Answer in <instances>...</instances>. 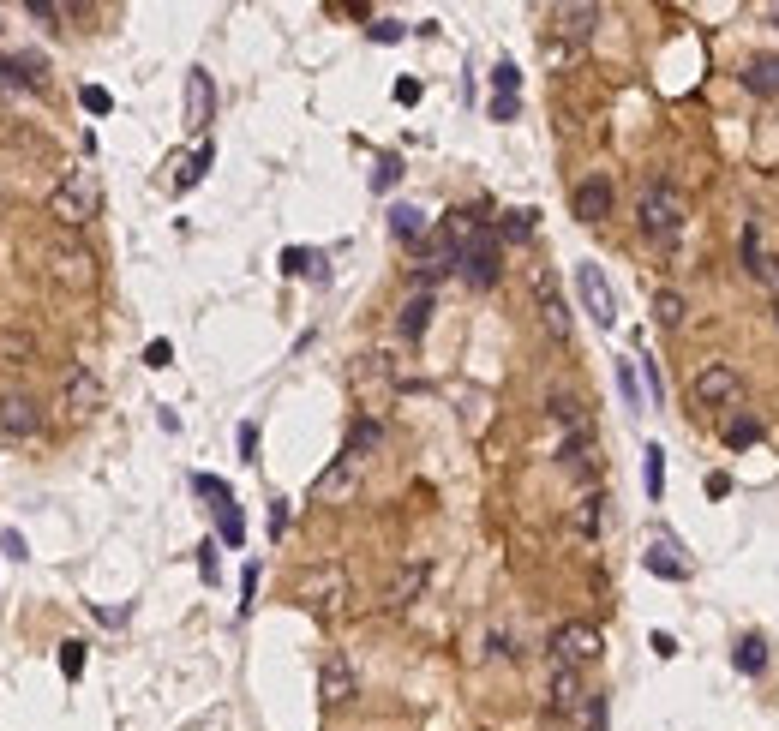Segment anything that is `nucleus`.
I'll return each instance as SVG.
<instances>
[{
	"label": "nucleus",
	"instance_id": "nucleus-3",
	"mask_svg": "<svg viewBox=\"0 0 779 731\" xmlns=\"http://www.w3.org/2000/svg\"><path fill=\"white\" fill-rule=\"evenodd\" d=\"M96 210H102V186H96V174H90V168L66 174V180L48 192V216H54V222H66V228H84Z\"/></svg>",
	"mask_w": 779,
	"mask_h": 731
},
{
	"label": "nucleus",
	"instance_id": "nucleus-15",
	"mask_svg": "<svg viewBox=\"0 0 779 731\" xmlns=\"http://www.w3.org/2000/svg\"><path fill=\"white\" fill-rule=\"evenodd\" d=\"M60 402H66L72 414H96V408H102V384H96V372H90V366H66Z\"/></svg>",
	"mask_w": 779,
	"mask_h": 731
},
{
	"label": "nucleus",
	"instance_id": "nucleus-5",
	"mask_svg": "<svg viewBox=\"0 0 779 731\" xmlns=\"http://www.w3.org/2000/svg\"><path fill=\"white\" fill-rule=\"evenodd\" d=\"M606 654V636L594 630V624H582V618H570V624H558L552 630V666H594Z\"/></svg>",
	"mask_w": 779,
	"mask_h": 731
},
{
	"label": "nucleus",
	"instance_id": "nucleus-50",
	"mask_svg": "<svg viewBox=\"0 0 779 731\" xmlns=\"http://www.w3.org/2000/svg\"><path fill=\"white\" fill-rule=\"evenodd\" d=\"M396 102H420V84H414V78H396Z\"/></svg>",
	"mask_w": 779,
	"mask_h": 731
},
{
	"label": "nucleus",
	"instance_id": "nucleus-22",
	"mask_svg": "<svg viewBox=\"0 0 779 731\" xmlns=\"http://www.w3.org/2000/svg\"><path fill=\"white\" fill-rule=\"evenodd\" d=\"M300 600L312 606V612H336V600H342V570L330 564V570H312L306 582H300Z\"/></svg>",
	"mask_w": 779,
	"mask_h": 731
},
{
	"label": "nucleus",
	"instance_id": "nucleus-37",
	"mask_svg": "<svg viewBox=\"0 0 779 731\" xmlns=\"http://www.w3.org/2000/svg\"><path fill=\"white\" fill-rule=\"evenodd\" d=\"M618 390H624V408H642V384H636V366L618 360Z\"/></svg>",
	"mask_w": 779,
	"mask_h": 731
},
{
	"label": "nucleus",
	"instance_id": "nucleus-48",
	"mask_svg": "<svg viewBox=\"0 0 779 731\" xmlns=\"http://www.w3.org/2000/svg\"><path fill=\"white\" fill-rule=\"evenodd\" d=\"M168 360H174V348H168V342H150V348H144V366H168Z\"/></svg>",
	"mask_w": 779,
	"mask_h": 731
},
{
	"label": "nucleus",
	"instance_id": "nucleus-16",
	"mask_svg": "<svg viewBox=\"0 0 779 731\" xmlns=\"http://www.w3.org/2000/svg\"><path fill=\"white\" fill-rule=\"evenodd\" d=\"M432 312H438L432 288H414V294L402 300V312H396V336H402V342H420V336H426V324H432Z\"/></svg>",
	"mask_w": 779,
	"mask_h": 731
},
{
	"label": "nucleus",
	"instance_id": "nucleus-42",
	"mask_svg": "<svg viewBox=\"0 0 779 731\" xmlns=\"http://www.w3.org/2000/svg\"><path fill=\"white\" fill-rule=\"evenodd\" d=\"M60 672H66V678L84 672V642H60Z\"/></svg>",
	"mask_w": 779,
	"mask_h": 731
},
{
	"label": "nucleus",
	"instance_id": "nucleus-46",
	"mask_svg": "<svg viewBox=\"0 0 779 731\" xmlns=\"http://www.w3.org/2000/svg\"><path fill=\"white\" fill-rule=\"evenodd\" d=\"M372 42H402V24H396V18H378V24H372Z\"/></svg>",
	"mask_w": 779,
	"mask_h": 731
},
{
	"label": "nucleus",
	"instance_id": "nucleus-1",
	"mask_svg": "<svg viewBox=\"0 0 779 731\" xmlns=\"http://www.w3.org/2000/svg\"><path fill=\"white\" fill-rule=\"evenodd\" d=\"M636 222H642V234L654 240V252H678L684 222H690V204H684V192H678L672 180H648V186H642V204H636Z\"/></svg>",
	"mask_w": 779,
	"mask_h": 731
},
{
	"label": "nucleus",
	"instance_id": "nucleus-2",
	"mask_svg": "<svg viewBox=\"0 0 779 731\" xmlns=\"http://www.w3.org/2000/svg\"><path fill=\"white\" fill-rule=\"evenodd\" d=\"M456 276L468 282V288H498V276H504V252H498V234L492 228H480V222H468L462 228V252H456Z\"/></svg>",
	"mask_w": 779,
	"mask_h": 731
},
{
	"label": "nucleus",
	"instance_id": "nucleus-32",
	"mask_svg": "<svg viewBox=\"0 0 779 731\" xmlns=\"http://www.w3.org/2000/svg\"><path fill=\"white\" fill-rule=\"evenodd\" d=\"M720 438H726L732 450H750V444H762V420H750V414H732V420L720 426Z\"/></svg>",
	"mask_w": 779,
	"mask_h": 731
},
{
	"label": "nucleus",
	"instance_id": "nucleus-47",
	"mask_svg": "<svg viewBox=\"0 0 779 731\" xmlns=\"http://www.w3.org/2000/svg\"><path fill=\"white\" fill-rule=\"evenodd\" d=\"M0 552H6V558H30V546H24V534H18V528H12V534H0Z\"/></svg>",
	"mask_w": 779,
	"mask_h": 731
},
{
	"label": "nucleus",
	"instance_id": "nucleus-44",
	"mask_svg": "<svg viewBox=\"0 0 779 731\" xmlns=\"http://www.w3.org/2000/svg\"><path fill=\"white\" fill-rule=\"evenodd\" d=\"M642 378H648V402L660 408V402H666V384H660V366H654V360H642Z\"/></svg>",
	"mask_w": 779,
	"mask_h": 731
},
{
	"label": "nucleus",
	"instance_id": "nucleus-25",
	"mask_svg": "<svg viewBox=\"0 0 779 731\" xmlns=\"http://www.w3.org/2000/svg\"><path fill=\"white\" fill-rule=\"evenodd\" d=\"M390 234L402 240V246H420L432 228H426V210H414V204H390Z\"/></svg>",
	"mask_w": 779,
	"mask_h": 731
},
{
	"label": "nucleus",
	"instance_id": "nucleus-35",
	"mask_svg": "<svg viewBox=\"0 0 779 731\" xmlns=\"http://www.w3.org/2000/svg\"><path fill=\"white\" fill-rule=\"evenodd\" d=\"M378 444H384V426H378V420H360V426L348 432V456H360V462H366Z\"/></svg>",
	"mask_w": 779,
	"mask_h": 731
},
{
	"label": "nucleus",
	"instance_id": "nucleus-29",
	"mask_svg": "<svg viewBox=\"0 0 779 731\" xmlns=\"http://www.w3.org/2000/svg\"><path fill=\"white\" fill-rule=\"evenodd\" d=\"M738 258H744V270L762 282L768 276V252H762V228L756 222H744V234H738Z\"/></svg>",
	"mask_w": 779,
	"mask_h": 731
},
{
	"label": "nucleus",
	"instance_id": "nucleus-6",
	"mask_svg": "<svg viewBox=\"0 0 779 731\" xmlns=\"http://www.w3.org/2000/svg\"><path fill=\"white\" fill-rule=\"evenodd\" d=\"M528 288H534V306H540L546 336H552V342H570V300L558 294V276H552L546 264H534V270H528Z\"/></svg>",
	"mask_w": 779,
	"mask_h": 731
},
{
	"label": "nucleus",
	"instance_id": "nucleus-31",
	"mask_svg": "<svg viewBox=\"0 0 779 731\" xmlns=\"http://www.w3.org/2000/svg\"><path fill=\"white\" fill-rule=\"evenodd\" d=\"M210 162H216V150H210V144H198V150L180 162V174H174V192H192V186L204 180V168H210Z\"/></svg>",
	"mask_w": 779,
	"mask_h": 731
},
{
	"label": "nucleus",
	"instance_id": "nucleus-36",
	"mask_svg": "<svg viewBox=\"0 0 779 731\" xmlns=\"http://www.w3.org/2000/svg\"><path fill=\"white\" fill-rule=\"evenodd\" d=\"M528 234H534V210H510L498 222V240H528Z\"/></svg>",
	"mask_w": 779,
	"mask_h": 731
},
{
	"label": "nucleus",
	"instance_id": "nucleus-19",
	"mask_svg": "<svg viewBox=\"0 0 779 731\" xmlns=\"http://www.w3.org/2000/svg\"><path fill=\"white\" fill-rule=\"evenodd\" d=\"M606 504H612L606 492H582V498H576V510H570V528H576L582 540H600V534H606V522H612V510H606Z\"/></svg>",
	"mask_w": 779,
	"mask_h": 731
},
{
	"label": "nucleus",
	"instance_id": "nucleus-21",
	"mask_svg": "<svg viewBox=\"0 0 779 731\" xmlns=\"http://www.w3.org/2000/svg\"><path fill=\"white\" fill-rule=\"evenodd\" d=\"M216 114V90H210V72H186V126L204 132Z\"/></svg>",
	"mask_w": 779,
	"mask_h": 731
},
{
	"label": "nucleus",
	"instance_id": "nucleus-10",
	"mask_svg": "<svg viewBox=\"0 0 779 731\" xmlns=\"http://www.w3.org/2000/svg\"><path fill=\"white\" fill-rule=\"evenodd\" d=\"M576 294H582V306L594 312V324H618V294H612V282L600 276V264H576Z\"/></svg>",
	"mask_w": 779,
	"mask_h": 731
},
{
	"label": "nucleus",
	"instance_id": "nucleus-7",
	"mask_svg": "<svg viewBox=\"0 0 779 731\" xmlns=\"http://www.w3.org/2000/svg\"><path fill=\"white\" fill-rule=\"evenodd\" d=\"M558 468H564L570 480H594V474H600V444H594V426H582V432H564V438H558Z\"/></svg>",
	"mask_w": 779,
	"mask_h": 731
},
{
	"label": "nucleus",
	"instance_id": "nucleus-4",
	"mask_svg": "<svg viewBox=\"0 0 779 731\" xmlns=\"http://www.w3.org/2000/svg\"><path fill=\"white\" fill-rule=\"evenodd\" d=\"M690 402H696V408H708V414H732V408L744 402V378H738V366H726V360L702 366V372H696V384H690Z\"/></svg>",
	"mask_w": 779,
	"mask_h": 731
},
{
	"label": "nucleus",
	"instance_id": "nucleus-40",
	"mask_svg": "<svg viewBox=\"0 0 779 731\" xmlns=\"http://www.w3.org/2000/svg\"><path fill=\"white\" fill-rule=\"evenodd\" d=\"M78 102H84L90 114H108V108H114V96H108L102 84H84V90H78Z\"/></svg>",
	"mask_w": 779,
	"mask_h": 731
},
{
	"label": "nucleus",
	"instance_id": "nucleus-33",
	"mask_svg": "<svg viewBox=\"0 0 779 731\" xmlns=\"http://www.w3.org/2000/svg\"><path fill=\"white\" fill-rule=\"evenodd\" d=\"M282 270H288V276H318V282H324V252L288 246V252H282Z\"/></svg>",
	"mask_w": 779,
	"mask_h": 731
},
{
	"label": "nucleus",
	"instance_id": "nucleus-45",
	"mask_svg": "<svg viewBox=\"0 0 779 731\" xmlns=\"http://www.w3.org/2000/svg\"><path fill=\"white\" fill-rule=\"evenodd\" d=\"M192 486H198V492H204V498H216V504H228V486H222V480H216V474H198V480H192Z\"/></svg>",
	"mask_w": 779,
	"mask_h": 731
},
{
	"label": "nucleus",
	"instance_id": "nucleus-17",
	"mask_svg": "<svg viewBox=\"0 0 779 731\" xmlns=\"http://www.w3.org/2000/svg\"><path fill=\"white\" fill-rule=\"evenodd\" d=\"M354 486H360V456H348V450H342V456H336V462L312 480V498H348Z\"/></svg>",
	"mask_w": 779,
	"mask_h": 731
},
{
	"label": "nucleus",
	"instance_id": "nucleus-18",
	"mask_svg": "<svg viewBox=\"0 0 779 731\" xmlns=\"http://www.w3.org/2000/svg\"><path fill=\"white\" fill-rule=\"evenodd\" d=\"M642 564H648V576H660V582H684V576H690V564L678 558V540H672L666 528L654 534V546L642 552Z\"/></svg>",
	"mask_w": 779,
	"mask_h": 731
},
{
	"label": "nucleus",
	"instance_id": "nucleus-14",
	"mask_svg": "<svg viewBox=\"0 0 779 731\" xmlns=\"http://www.w3.org/2000/svg\"><path fill=\"white\" fill-rule=\"evenodd\" d=\"M594 24H600V6H588V0H576V6H552V42H558V36H564V42H588Z\"/></svg>",
	"mask_w": 779,
	"mask_h": 731
},
{
	"label": "nucleus",
	"instance_id": "nucleus-52",
	"mask_svg": "<svg viewBox=\"0 0 779 731\" xmlns=\"http://www.w3.org/2000/svg\"><path fill=\"white\" fill-rule=\"evenodd\" d=\"M654 654H660V660H672V654H678V642H672L666 630H654Z\"/></svg>",
	"mask_w": 779,
	"mask_h": 731
},
{
	"label": "nucleus",
	"instance_id": "nucleus-9",
	"mask_svg": "<svg viewBox=\"0 0 779 731\" xmlns=\"http://www.w3.org/2000/svg\"><path fill=\"white\" fill-rule=\"evenodd\" d=\"M612 204H618V192H612L606 174H588V180H576V192H570V210H576V222H588V228L606 222Z\"/></svg>",
	"mask_w": 779,
	"mask_h": 731
},
{
	"label": "nucleus",
	"instance_id": "nucleus-39",
	"mask_svg": "<svg viewBox=\"0 0 779 731\" xmlns=\"http://www.w3.org/2000/svg\"><path fill=\"white\" fill-rule=\"evenodd\" d=\"M516 84H522V72H516L510 60H498V66H492V90H498V96H516Z\"/></svg>",
	"mask_w": 779,
	"mask_h": 731
},
{
	"label": "nucleus",
	"instance_id": "nucleus-8",
	"mask_svg": "<svg viewBox=\"0 0 779 731\" xmlns=\"http://www.w3.org/2000/svg\"><path fill=\"white\" fill-rule=\"evenodd\" d=\"M546 708H552L558 720H582V708H588V684H582V672H576V666H552Z\"/></svg>",
	"mask_w": 779,
	"mask_h": 731
},
{
	"label": "nucleus",
	"instance_id": "nucleus-41",
	"mask_svg": "<svg viewBox=\"0 0 779 731\" xmlns=\"http://www.w3.org/2000/svg\"><path fill=\"white\" fill-rule=\"evenodd\" d=\"M396 174H402V162H396V156H378V168H372V186H378V192H390V186H396Z\"/></svg>",
	"mask_w": 779,
	"mask_h": 731
},
{
	"label": "nucleus",
	"instance_id": "nucleus-11",
	"mask_svg": "<svg viewBox=\"0 0 779 731\" xmlns=\"http://www.w3.org/2000/svg\"><path fill=\"white\" fill-rule=\"evenodd\" d=\"M0 432L6 438H36L42 432V408L30 390H0Z\"/></svg>",
	"mask_w": 779,
	"mask_h": 731
},
{
	"label": "nucleus",
	"instance_id": "nucleus-43",
	"mask_svg": "<svg viewBox=\"0 0 779 731\" xmlns=\"http://www.w3.org/2000/svg\"><path fill=\"white\" fill-rule=\"evenodd\" d=\"M252 600H258V564L240 570V612H252Z\"/></svg>",
	"mask_w": 779,
	"mask_h": 731
},
{
	"label": "nucleus",
	"instance_id": "nucleus-38",
	"mask_svg": "<svg viewBox=\"0 0 779 731\" xmlns=\"http://www.w3.org/2000/svg\"><path fill=\"white\" fill-rule=\"evenodd\" d=\"M582 726L606 731V690H588V708H582Z\"/></svg>",
	"mask_w": 779,
	"mask_h": 731
},
{
	"label": "nucleus",
	"instance_id": "nucleus-13",
	"mask_svg": "<svg viewBox=\"0 0 779 731\" xmlns=\"http://www.w3.org/2000/svg\"><path fill=\"white\" fill-rule=\"evenodd\" d=\"M48 276L66 288H90L96 282V258L84 246H48Z\"/></svg>",
	"mask_w": 779,
	"mask_h": 731
},
{
	"label": "nucleus",
	"instance_id": "nucleus-20",
	"mask_svg": "<svg viewBox=\"0 0 779 731\" xmlns=\"http://www.w3.org/2000/svg\"><path fill=\"white\" fill-rule=\"evenodd\" d=\"M738 78H744V90H750V96H762V102H779V54H750Z\"/></svg>",
	"mask_w": 779,
	"mask_h": 731
},
{
	"label": "nucleus",
	"instance_id": "nucleus-49",
	"mask_svg": "<svg viewBox=\"0 0 779 731\" xmlns=\"http://www.w3.org/2000/svg\"><path fill=\"white\" fill-rule=\"evenodd\" d=\"M492 120H516V96H492Z\"/></svg>",
	"mask_w": 779,
	"mask_h": 731
},
{
	"label": "nucleus",
	"instance_id": "nucleus-34",
	"mask_svg": "<svg viewBox=\"0 0 779 731\" xmlns=\"http://www.w3.org/2000/svg\"><path fill=\"white\" fill-rule=\"evenodd\" d=\"M216 534H222V546H240L246 540V516H240V504L228 498V504H216Z\"/></svg>",
	"mask_w": 779,
	"mask_h": 731
},
{
	"label": "nucleus",
	"instance_id": "nucleus-23",
	"mask_svg": "<svg viewBox=\"0 0 779 731\" xmlns=\"http://www.w3.org/2000/svg\"><path fill=\"white\" fill-rule=\"evenodd\" d=\"M546 414L558 420V432H582V426H594V420H588V402H582L576 390H552V396H546Z\"/></svg>",
	"mask_w": 779,
	"mask_h": 731
},
{
	"label": "nucleus",
	"instance_id": "nucleus-28",
	"mask_svg": "<svg viewBox=\"0 0 779 731\" xmlns=\"http://www.w3.org/2000/svg\"><path fill=\"white\" fill-rule=\"evenodd\" d=\"M30 84H42V60H36V54L0 60V90H30Z\"/></svg>",
	"mask_w": 779,
	"mask_h": 731
},
{
	"label": "nucleus",
	"instance_id": "nucleus-30",
	"mask_svg": "<svg viewBox=\"0 0 779 731\" xmlns=\"http://www.w3.org/2000/svg\"><path fill=\"white\" fill-rule=\"evenodd\" d=\"M642 492H648L654 504L666 498V450H660V444H648V450H642Z\"/></svg>",
	"mask_w": 779,
	"mask_h": 731
},
{
	"label": "nucleus",
	"instance_id": "nucleus-27",
	"mask_svg": "<svg viewBox=\"0 0 779 731\" xmlns=\"http://www.w3.org/2000/svg\"><path fill=\"white\" fill-rule=\"evenodd\" d=\"M732 666H738L744 678H762V672H768V642H762V636H738Z\"/></svg>",
	"mask_w": 779,
	"mask_h": 731
},
{
	"label": "nucleus",
	"instance_id": "nucleus-51",
	"mask_svg": "<svg viewBox=\"0 0 779 731\" xmlns=\"http://www.w3.org/2000/svg\"><path fill=\"white\" fill-rule=\"evenodd\" d=\"M252 450H258V426H240V456L252 462Z\"/></svg>",
	"mask_w": 779,
	"mask_h": 731
},
{
	"label": "nucleus",
	"instance_id": "nucleus-24",
	"mask_svg": "<svg viewBox=\"0 0 779 731\" xmlns=\"http://www.w3.org/2000/svg\"><path fill=\"white\" fill-rule=\"evenodd\" d=\"M420 588H426V564H408V570H396V582L384 588V606H390V612H408V606L420 600Z\"/></svg>",
	"mask_w": 779,
	"mask_h": 731
},
{
	"label": "nucleus",
	"instance_id": "nucleus-12",
	"mask_svg": "<svg viewBox=\"0 0 779 731\" xmlns=\"http://www.w3.org/2000/svg\"><path fill=\"white\" fill-rule=\"evenodd\" d=\"M354 690H360L354 666H348L342 654H324V666H318V702H324V708H348Z\"/></svg>",
	"mask_w": 779,
	"mask_h": 731
},
{
	"label": "nucleus",
	"instance_id": "nucleus-26",
	"mask_svg": "<svg viewBox=\"0 0 779 731\" xmlns=\"http://www.w3.org/2000/svg\"><path fill=\"white\" fill-rule=\"evenodd\" d=\"M684 318H690L684 294H678V288H654V324H660V330H684Z\"/></svg>",
	"mask_w": 779,
	"mask_h": 731
}]
</instances>
